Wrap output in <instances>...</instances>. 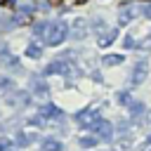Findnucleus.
Listing matches in <instances>:
<instances>
[{"label":"nucleus","mask_w":151,"mask_h":151,"mask_svg":"<svg viewBox=\"0 0 151 151\" xmlns=\"http://www.w3.org/2000/svg\"><path fill=\"white\" fill-rule=\"evenodd\" d=\"M76 2H85V0H76Z\"/></svg>","instance_id":"nucleus-22"},{"label":"nucleus","mask_w":151,"mask_h":151,"mask_svg":"<svg viewBox=\"0 0 151 151\" xmlns=\"http://www.w3.org/2000/svg\"><path fill=\"white\" fill-rule=\"evenodd\" d=\"M149 38H151V33H149Z\"/></svg>","instance_id":"nucleus-25"},{"label":"nucleus","mask_w":151,"mask_h":151,"mask_svg":"<svg viewBox=\"0 0 151 151\" xmlns=\"http://www.w3.org/2000/svg\"><path fill=\"white\" fill-rule=\"evenodd\" d=\"M127 101H130V99H127V94H125V92H120V104H127Z\"/></svg>","instance_id":"nucleus-19"},{"label":"nucleus","mask_w":151,"mask_h":151,"mask_svg":"<svg viewBox=\"0 0 151 151\" xmlns=\"http://www.w3.org/2000/svg\"><path fill=\"white\" fill-rule=\"evenodd\" d=\"M120 61H123L120 54H109V57H104V64H106V66H118Z\"/></svg>","instance_id":"nucleus-12"},{"label":"nucleus","mask_w":151,"mask_h":151,"mask_svg":"<svg viewBox=\"0 0 151 151\" xmlns=\"http://www.w3.org/2000/svg\"><path fill=\"white\" fill-rule=\"evenodd\" d=\"M45 73H47V76H50V73H71V64L64 61V59H54L52 64L45 66Z\"/></svg>","instance_id":"nucleus-4"},{"label":"nucleus","mask_w":151,"mask_h":151,"mask_svg":"<svg viewBox=\"0 0 151 151\" xmlns=\"http://www.w3.org/2000/svg\"><path fill=\"white\" fill-rule=\"evenodd\" d=\"M2 2H5V0H0V5H2Z\"/></svg>","instance_id":"nucleus-24"},{"label":"nucleus","mask_w":151,"mask_h":151,"mask_svg":"<svg viewBox=\"0 0 151 151\" xmlns=\"http://www.w3.org/2000/svg\"><path fill=\"white\" fill-rule=\"evenodd\" d=\"M71 35H73L76 40H83V38L87 35V26H85L83 19H76V21H73V26H71Z\"/></svg>","instance_id":"nucleus-6"},{"label":"nucleus","mask_w":151,"mask_h":151,"mask_svg":"<svg viewBox=\"0 0 151 151\" xmlns=\"http://www.w3.org/2000/svg\"><path fill=\"white\" fill-rule=\"evenodd\" d=\"M130 111H132V116H139V113L144 111V104H142V101H132V104H130Z\"/></svg>","instance_id":"nucleus-15"},{"label":"nucleus","mask_w":151,"mask_h":151,"mask_svg":"<svg viewBox=\"0 0 151 151\" xmlns=\"http://www.w3.org/2000/svg\"><path fill=\"white\" fill-rule=\"evenodd\" d=\"M97 142H99L97 134H94V137H80V139H78V144H80L83 149H92V146H97Z\"/></svg>","instance_id":"nucleus-10"},{"label":"nucleus","mask_w":151,"mask_h":151,"mask_svg":"<svg viewBox=\"0 0 151 151\" xmlns=\"http://www.w3.org/2000/svg\"><path fill=\"white\" fill-rule=\"evenodd\" d=\"M123 45H125V47H127V50H130V47H134V40H132V35H127V38H125V42H123Z\"/></svg>","instance_id":"nucleus-18"},{"label":"nucleus","mask_w":151,"mask_h":151,"mask_svg":"<svg viewBox=\"0 0 151 151\" xmlns=\"http://www.w3.org/2000/svg\"><path fill=\"white\" fill-rule=\"evenodd\" d=\"M113 40H116V31H109V33H104V35L99 38V45H101V47H106V45H111Z\"/></svg>","instance_id":"nucleus-11"},{"label":"nucleus","mask_w":151,"mask_h":151,"mask_svg":"<svg viewBox=\"0 0 151 151\" xmlns=\"http://www.w3.org/2000/svg\"><path fill=\"white\" fill-rule=\"evenodd\" d=\"M14 142H17L19 146H28V144H31V137H28V134H17Z\"/></svg>","instance_id":"nucleus-16"},{"label":"nucleus","mask_w":151,"mask_h":151,"mask_svg":"<svg viewBox=\"0 0 151 151\" xmlns=\"http://www.w3.org/2000/svg\"><path fill=\"white\" fill-rule=\"evenodd\" d=\"M132 146V137H118L113 139V151H127Z\"/></svg>","instance_id":"nucleus-7"},{"label":"nucleus","mask_w":151,"mask_h":151,"mask_svg":"<svg viewBox=\"0 0 151 151\" xmlns=\"http://www.w3.org/2000/svg\"><path fill=\"white\" fill-rule=\"evenodd\" d=\"M33 92L45 99V97H47V85H45V80H33Z\"/></svg>","instance_id":"nucleus-9"},{"label":"nucleus","mask_w":151,"mask_h":151,"mask_svg":"<svg viewBox=\"0 0 151 151\" xmlns=\"http://www.w3.org/2000/svg\"><path fill=\"white\" fill-rule=\"evenodd\" d=\"M66 33H68V26H66L64 21H54V24H50V28H47L45 42L52 45V47H57V45H61V42L66 40Z\"/></svg>","instance_id":"nucleus-1"},{"label":"nucleus","mask_w":151,"mask_h":151,"mask_svg":"<svg viewBox=\"0 0 151 151\" xmlns=\"http://www.w3.org/2000/svg\"><path fill=\"white\" fill-rule=\"evenodd\" d=\"M144 14H146V17L151 19V7H144Z\"/></svg>","instance_id":"nucleus-20"},{"label":"nucleus","mask_w":151,"mask_h":151,"mask_svg":"<svg viewBox=\"0 0 151 151\" xmlns=\"http://www.w3.org/2000/svg\"><path fill=\"white\" fill-rule=\"evenodd\" d=\"M42 151H64V144L59 139H45L42 142Z\"/></svg>","instance_id":"nucleus-8"},{"label":"nucleus","mask_w":151,"mask_h":151,"mask_svg":"<svg viewBox=\"0 0 151 151\" xmlns=\"http://www.w3.org/2000/svg\"><path fill=\"white\" fill-rule=\"evenodd\" d=\"M9 85H12V83H9V78H0V92H2V90H7Z\"/></svg>","instance_id":"nucleus-17"},{"label":"nucleus","mask_w":151,"mask_h":151,"mask_svg":"<svg viewBox=\"0 0 151 151\" xmlns=\"http://www.w3.org/2000/svg\"><path fill=\"white\" fill-rule=\"evenodd\" d=\"M0 151H7V144L5 142H0Z\"/></svg>","instance_id":"nucleus-21"},{"label":"nucleus","mask_w":151,"mask_h":151,"mask_svg":"<svg viewBox=\"0 0 151 151\" xmlns=\"http://www.w3.org/2000/svg\"><path fill=\"white\" fill-rule=\"evenodd\" d=\"M149 144H151V137H149Z\"/></svg>","instance_id":"nucleus-23"},{"label":"nucleus","mask_w":151,"mask_h":151,"mask_svg":"<svg viewBox=\"0 0 151 151\" xmlns=\"http://www.w3.org/2000/svg\"><path fill=\"white\" fill-rule=\"evenodd\" d=\"M7 104H12V106H19V109H24V106H28L31 104V97H28V92H24V90H19V92H14L9 99H7Z\"/></svg>","instance_id":"nucleus-5"},{"label":"nucleus","mask_w":151,"mask_h":151,"mask_svg":"<svg viewBox=\"0 0 151 151\" xmlns=\"http://www.w3.org/2000/svg\"><path fill=\"white\" fill-rule=\"evenodd\" d=\"M92 132L99 137V139H113V123L106 120V118H97L92 125Z\"/></svg>","instance_id":"nucleus-2"},{"label":"nucleus","mask_w":151,"mask_h":151,"mask_svg":"<svg viewBox=\"0 0 151 151\" xmlns=\"http://www.w3.org/2000/svg\"><path fill=\"white\" fill-rule=\"evenodd\" d=\"M146 76H149V64H146V61H137L130 80H132V85H142V83L146 80Z\"/></svg>","instance_id":"nucleus-3"},{"label":"nucleus","mask_w":151,"mask_h":151,"mask_svg":"<svg viewBox=\"0 0 151 151\" xmlns=\"http://www.w3.org/2000/svg\"><path fill=\"white\" fill-rule=\"evenodd\" d=\"M26 54H28V57H33V59H35V57H40V47H38L35 42H31V45L26 47Z\"/></svg>","instance_id":"nucleus-14"},{"label":"nucleus","mask_w":151,"mask_h":151,"mask_svg":"<svg viewBox=\"0 0 151 151\" xmlns=\"http://www.w3.org/2000/svg\"><path fill=\"white\" fill-rule=\"evenodd\" d=\"M47 28H50V24L40 21V24H35V26H33V33H35V35H47Z\"/></svg>","instance_id":"nucleus-13"}]
</instances>
